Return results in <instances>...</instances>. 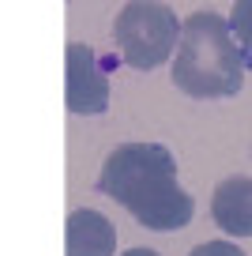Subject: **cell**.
I'll return each mask as SVG.
<instances>
[{
	"label": "cell",
	"mask_w": 252,
	"mask_h": 256,
	"mask_svg": "<svg viewBox=\"0 0 252 256\" xmlns=\"http://www.w3.org/2000/svg\"><path fill=\"white\" fill-rule=\"evenodd\" d=\"M113 42L120 49V60L136 72H154L166 60H174L177 42H181V23L170 4H147L132 0L124 4L113 23Z\"/></svg>",
	"instance_id": "3"
},
{
	"label": "cell",
	"mask_w": 252,
	"mask_h": 256,
	"mask_svg": "<svg viewBox=\"0 0 252 256\" xmlns=\"http://www.w3.org/2000/svg\"><path fill=\"white\" fill-rule=\"evenodd\" d=\"M98 192L117 200L143 230L174 234L196 215L192 192L181 188L177 158L162 144H124L106 158L98 174Z\"/></svg>",
	"instance_id": "1"
},
{
	"label": "cell",
	"mask_w": 252,
	"mask_h": 256,
	"mask_svg": "<svg viewBox=\"0 0 252 256\" xmlns=\"http://www.w3.org/2000/svg\"><path fill=\"white\" fill-rule=\"evenodd\" d=\"M188 256H244V252L234 241H207V245H196Z\"/></svg>",
	"instance_id": "8"
},
{
	"label": "cell",
	"mask_w": 252,
	"mask_h": 256,
	"mask_svg": "<svg viewBox=\"0 0 252 256\" xmlns=\"http://www.w3.org/2000/svg\"><path fill=\"white\" fill-rule=\"evenodd\" d=\"M174 87L188 98H234L244 87V56L230 23L214 12H196L181 23L174 53Z\"/></svg>",
	"instance_id": "2"
},
{
	"label": "cell",
	"mask_w": 252,
	"mask_h": 256,
	"mask_svg": "<svg viewBox=\"0 0 252 256\" xmlns=\"http://www.w3.org/2000/svg\"><path fill=\"white\" fill-rule=\"evenodd\" d=\"M120 256H162V252H154V248H128V252H120Z\"/></svg>",
	"instance_id": "9"
},
{
	"label": "cell",
	"mask_w": 252,
	"mask_h": 256,
	"mask_svg": "<svg viewBox=\"0 0 252 256\" xmlns=\"http://www.w3.org/2000/svg\"><path fill=\"white\" fill-rule=\"evenodd\" d=\"M230 34L237 46L252 49V0H237L230 8Z\"/></svg>",
	"instance_id": "7"
},
{
	"label": "cell",
	"mask_w": 252,
	"mask_h": 256,
	"mask_svg": "<svg viewBox=\"0 0 252 256\" xmlns=\"http://www.w3.org/2000/svg\"><path fill=\"white\" fill-rule=\"evenodd\" d=\"M211 218L230 238H252V177H226L214 184Z\"/></svg>",
	"instance_id": "6"
},
{
	"label": "cell",
	"mask_w": 252,
	"mask_h": 256,
	"mask_svg": "<svg viewBox=\"0 0 252 256\" xmlns=\"http://www.w3.org/2000/svg\"><path fill=\"white\" fill-rule=\"evenodd\" d=\"M64 252L68 256H113L117 226L94 208H79L64 222Z\"/></svg>",
	"instance_id": "5"
},
{
	"label": "cell",
	"mask_w": 252,
	"mask_h": 256,
	"mask_svg": "<svg viewBox=\"0 0 252 256\" xmlns=\"http://www.w3.org/2000/svg\"><path fill=\"white\" fill-rule=\"evenodd\" d=\"M64 68H68V90L64 102L79 117H98L110 110V76L98 64V53L83 42H72L64 53Z\"/></svg>",
	"instance_id": "4"
}]
</instances>
